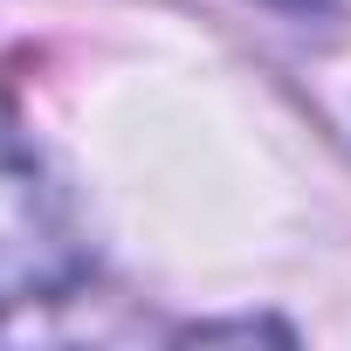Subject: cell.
Instances as JSON below:
<instances>
[{"label":"cell","mask_w":351,"mask_h":351,"mask_svg":"<svg viewBox=\"0 0 351 351\" xmlns=\"http://www.w3.org/2000/svg\"><path fill=\"white\" fill-rule=\"evenodd\" d=\"M90 269L76 214L42 165L35 138L0 104V303H49Z\"/></svg>","instance_id":"6da1fadb"},{"label":"cell","mask_w":351,"mask_h":351,"mask_svg":"<svg viewBox=\"0 0 351 351\" xmlns=\"http://www.w3.org/2000/svg\"><path fill=\"white\" fill-rule=\"evenodd\" d=\"M276 8H317V0H276Z\"/></svg>","instance_id":"7a4b0ae2"}]
</instances>
